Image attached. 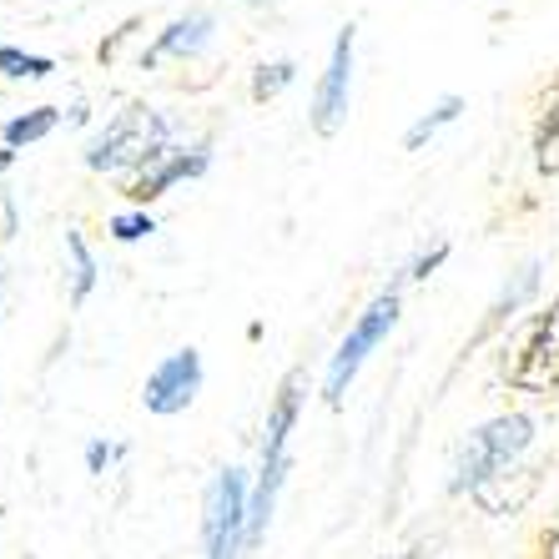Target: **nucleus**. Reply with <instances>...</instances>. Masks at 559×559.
Returning a JSON list of instances; mask_svg holds the SVG:
<instances>
[{"instance_id": "nucleus-22", "label": "nucleus", "mask_w": 559, "mask_h": 559, "mask_svg": "<svg viewBox=\"0 0 559 559\" xmlns=\"http://www.w3.org/2000/svg\"><path fill=\"white\" fill-rule=\"evenodd\" d=\"M15 167V152H11V146H0V171H11Z\"/></svg>"}, {"instance_id": "nucleus-2", "label": "nucleus", "mask_w": 559, "mask_h": 559, "mask_svg": "<svg viewBox=\"0 0 559 559\" xmlns=\"http://www.w3.org/2000/svg\"><path fill=\"white\" fill-rule=\"evenodd\" d=\"M530 443H534L530 414H499V418H489V424H479V429L464 439V449H459L449 489H454V495H474L479 484L499 479L504 468L520 464V454Z\"/></svg>"}, {"instance_id": "nucleus-11", "label": "nucleus", "mask_w": 559, "mask_h": 559, "mask_svg": "<svg viewBox=\"0 0 559 559\" xmlns=\"http://www.w3.org/2000/svg\"><path fill=\"white\" fill-rule=\"evenodd\" d=\"M534 293H539V262H524L520 273L504 283V293L495 298V308H489V318L479 323V333H474V343H468V348H479V343L495 338L504 323H514V318H520V308L534 298ZM468 348H464V353H468Z\"/></svg>"}, {"instance_id": "nucleus-3", "label": "nucleus", "mask_w": 559, "mask_h": 559, "mask_svg": "<svg viewBox=\"0 0 559 559\" xmlns=\"http://www.w3.org/2000/svg\"><path fill=\"white\" fill-rule=\"evenodd\" d=\"M393 323H399V283L383 287L373 302H368L364 312H358V323L348 328V338L338 343V353H333V364H328V378H323V404L328 408H343V399H348V383L358 378V368L368 364V353L378 348V343L393 333Z\"/></svg>"}, {"instance_id": "nucleus-23", "label": "nucleus", "mask_w": 559, "mask_h": 559, "mask_svg": "<svg viewBox=\"0 0 559 559\" xmlns=\"http://www.w3.org/2000/svg\"><path fill=\"white\" fill-rule=\"evenodd\" d=\"M0 293H5V273H0Z\"/></svg>"}, {"instance_id": "nucleus-19", "label": "nucleus", "mask_w": 559, "mask_h": 559, "mask_svg": "<svg viewBox=\"0 0 559 559\" xmlns=\"http://www.w3.org/2000/svg\"><path fill=\"white\" fill-rule=\"evenodd\" d=\"M443 262H449V242H439V248H429V252H424V258H414V262H408V267H404V277H399V283H424V277H429V273H439Z\"/></svg>"}, {"instance_id": "nucleus-18", "label": "nucleus", "mask_w": 559, "mask_h": 559, "mask_svg": "<svg viewBox=\"0 0 559 559\" xmlns=\"http://www.w3.org/2000/svg\"><path fill=\"white\" fill-rule=\"evenodd\" d=\"M106 233H111V242H121V248H131V242H146V237L156 233V217L146 207H127V212H111L106 217Z\"/></svg>"}, {"instance_id": "nucleus-5", "label": "nucleus", "mask_w": 559, "mask_h": 559, "mask_svg": "<svg viewBox=\"0 0 559 559\" xmlns=\"http://www.w3.org/2000/svg\"><path fill=\"white\" fill-rule=\"evenodd\" d=\"M504 378L520 393H555L559 389V302L534 312L520 343H504Z\"/></svg>"}, {"instance_id": "nucleus-17", "label": "nucleus", "mask_w": 559, "mask_h": 559, "mask_svg": "<svg viewBox=\"0 0 559 559\" xmlns=\"http://www.w3.org/2000/svg\"><path fill=\"white\" fill-rule=\"evenodd\" d=\"M51 71H56L51 56L21 51V46H0V76H11V81H46Z\"/></svg>"}, {"instance_id": "nucleus-12", "label": "nucleus", "mask_w": 559, "mask_h": 559, "mask_svg": "<svg viewBox=\"0 0 559 559\" xmlns=\"http://www.w3.org/2000/svg\"><path fill=\"white\" fill-rule=\"evenodd\" d=\"M56 127H61V111H56V106H31V111H21V117H11L0 127V142L11 146V152H21V146L46 142Z\"/></svg>"}, {"instance_id": "nucleus-15", "label": "nucleus", "mask_w": 559, "mask_h": 559, "mask_svg": "<svg viewBox=\"0 0 559 559\" xmlns=\"http://www.w3.org/2000/svg\"><path fill=\"white\" fill-rule=\"evenodd\" d=\"M534 162H539V171H559V86L555 96L545 102V111H539V127H534Z\"/></svg>"}, {"instance_id": "nucleus-1", "label": "nucleus", "mask_w": 559, "mask_h": 559, "mask_svg": "<svg viewBox=\"0 0 559 559\" xmlns=\"http://www.w3.org/2000/svg\"><path fill=\"white\" fill-rule=\"evenodd\" d=\"M171 136H177V127H171L162 111L136 102V106H127V111H117V117L92 136L86 167L92 171H127V182H131L146 162H156L167 146H177Z\"/></svg>"}, {"instance_id": "nucleus-24", "label": "nucleus", "mask_w": 559, "mask_h": 559, "mask_svg": "<svg viewBox=\"0 0 559 559\" xmlns=\"http://www.w3.org/2000/svg\"><path fill=\"white\" fill-rule=\"evenodd\" d=\"M248 5H262V0H248Z\"/></svg>"}, {"instance_id": "nucleus-9", "label": "nucleus", "mask_w": 559, "mask_h": 559, "mask_svg": "<svg viewBox=\"0 0 559 559\" xmlns=\"http://www.w3.org/2000/svg\"><path fill=\"white\" fill-rule=\"evenodd\" d=\"M539 484H545V468H534V464H514V468H504L499 479H489V484H479L474 489V504L484 509V514H520L524 504H530L534 495H539Z\"/></svg>"}, {"instance_id": "nucleus-8", "label": "nucleus", "mask_w": 559, "mask_h": 559, "mask_svg": "<svg viewBox=\"0 0 559 559\" xmlns=\"http://www.w3.org/2000/svg\"><path fill=\"white\" fill-rule=\"evenodd\" d=\"M207 167H212V152H207V146H167V152L156 156V162H146V167L127 182L131 207H152L156 197H167L177 182H192V177H202Z\"/></svg>"}, {"instance_id": "nucleus-16", "label": "nucleus", "mask_w": 559, "mask_h": 559, "mask_svg": "<svg viewBox=\"0 0 559 559\" xmlns=\"http://www.w3.org/2000/svg\"><path fill=\"white\" fill-rule=\"evenodd\" d=\"M293 81H298V61H262L258 71H252V102L258 106L277 102Z\"/></svg>"}, {"instance_id": "nucleus-6", "label": "nucleus", "mask_w": 559, "mask_h": 559, "mask_svg": "<svg viewBox=\"0 0 559 559\" xmlns=\"http://www.w3.org/2000/svg\"><path fill=\"white\" fill-rule=\"evenodd\" d=\"M202 353L197 348H177V353H167L162 364L146 373V383H142V404H146V414H156V418H177V414H187L192 408V399L202 393Z\"/></svg>"}, {"instance_id": "nucleus-20", "label": "nucleus", "mask_w": 559, "mask_h": 559, "mask_svg": "<svg viewBox=\"0 0 559 559\" xmlns=\"http://www.w3.org/2000/svg\"><path fill=\"white\" fill-rule=\"evenodd\" d=\"M121 459L117 443H106V439H92L86 443V474H106V468Z\"/></svg>"}, {"instance_id": "nucleus-13", "label": "nucleus", "mask_w": 559, "mask_h": 559, "mask_svg": "<svg viewBox=\"0 0 559 559\" xmlns=\"http://www.w3.org/2000/svg\"><path fill=\"white\" fill-rule=\"evenodd\" d=\"M459 117H464V96H454V92L439 96V102H433L429 111H424V117H418L414 127L404 131V152H424V146H429L443 127H454Z\"/></svg>"}, {"instance_id": "nucleus-7", "label": "nucleus", "mask_w": 559, "mask_h": 559, "mask_svg": "<svg viewBox=\"0 0 559 559\" xmlns=\"http://www.w3.org/2000/svg\"><path fill=\"white\" fill-rule=\"evenodd\" d=\"M353 40L358 31L343 26L333 40V56H328V71L318 76V92H312V111L308 127L312 136H338L343 121H348V92H353Z\"/></svg>"}, {"instance_id": "nucleus-21", "label": "nucleus", "mask_w": 559, "mask_h": 559, "mask_svg": "<svg viewBox=\"0 0 559 559\" xmlns=\"http://www.w3.org/2000/svg\"><path fill=\"white\" fill-rule=\"evenodd\" d=\"M389 559H433V549H404V555H389Z\"/></svg>"}, {"instance_id": "nucleus-14", "label": "nucleus", "mask_w": 559, "mask_h": 559, "mask_svg": "<svg viewBox=\"0 0 559 559\" xmlns=\"http://www.w3.org/2000/svg\"><path fill=\"white\" fill-rule=\"evenodd\" d=\"M66 258H71V302L81 308V302L96 293V258L76 227H66Z\"/></svg>"}, {"instance_id": "nucleus-4", "label": "nucleus", "mask_w": 559, "mask_h": 559, "mask_svg": "<svg viewBox=\"0 0 559 559\" xmlns=\"http://www.w3.org/2000/svg\"><path fill=\"white\" fill-rule=\"evenodd\" d=\"M248 514H252V484L242 468H222L207 484L202 499V549L207 559H237L248 549Z\"/></svg>"}, {"instance_id": "nucleus-10", "label": "nucleus", "mask_w": 559, "mask_h": 559, "mask_svg": "<svg viewBox=\"0 0 559 559\" xmlns=\"http://www.w3.org/2000/svg\"><path fill=\"white\" fill-rule=\"evenodd\" d=\"M212 40V15L207 11H187L182 21H171L162 36H156V46L142 56L146 66H156V61H192V56H202V46Z\"/></svg>"}]
</instances>
